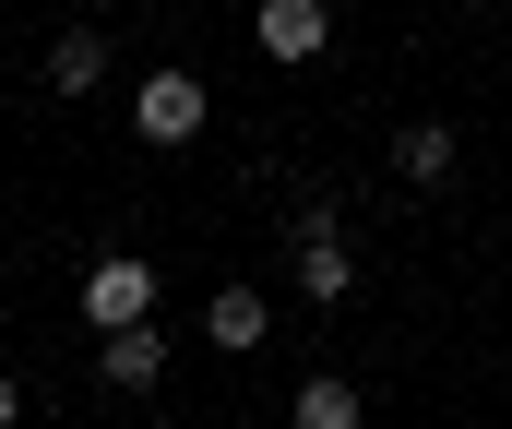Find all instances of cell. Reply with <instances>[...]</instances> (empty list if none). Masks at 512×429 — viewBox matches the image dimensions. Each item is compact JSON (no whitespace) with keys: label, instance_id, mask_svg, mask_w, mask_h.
<instances>
[{"label":"cell","instance_id":"5","mask_svg":"<svg viewBox=\"0 0 512 429\" xmlns=\"http://www.w3.org/2000/svg\"><path fill=\"white\" fill-rule=\"evenodd\" d=\"M453 155H465V143H453V120H405V132H393V179L441 191V179H453Z\"/></svg>","mask_w":512,"mask_h":429},{"label":"cell","instance_id":"4","mask_svg":"<svg viewBox=\"0 0 512 429\" xmlns=\"http://www.w3.org/2000/svg\"><path fill=\"white\" fill-rule=\"evenodd\" d=\"M96 382H108V394H155V382H167V334H155V322H120V334L96 346Z\"/></svg>","mask_w":512,"mask_h":429},{"label":"cell","instance_id":"7","mask_svg":"<svg viewBox=\"0 0 512 429\" xmlns=\"http://www.w3.org/2000/svg\"><path fill=\"white\" fill-rule=\"evenodd\" d=\"M286 418H298V429H358V418H370V394H358V382H334V370H310V382L286 394Z\"/></svg>","mask_w":512,"mask_h":429},{"label":"cell","instance_id":"9","mask_svg":"<svg viewBox=\"0 0 512 429\" xmlns=\"http://www.w3.org/2000/svg\"><path fill=\"white\" fill-rule=\"evenodd\" d=\"M298 286H310L322 310H334V298L358 286V263H346V239H334V227H298Z\"/></svg>","mask_w":512,"mask_h":429},{"label":"cell","instance_id":"6","mask_svg":"<svg viewBox=\"0 0 512 429\" xmlns=\"http://www.w3.org/2000/svg\"><path fill=\"white\" fill-rule=\"evenodd\" d=\"M203 334H215L227 358H251L262 334H274V310H262V286H215V310H203Z\"/></svg>","mask_w":512,"mask_h":429},{"label":"cell","instance_id":"2","mask_svg":"<svg viewBox=\"0 0 512 429\" xmlns=\"http://www.w3.org/2000/svg\"><path fill=\"white\" fill-rule=\"evenodd\" d=\"M131 132L143 143H191L203 132V72H143L131 84Z\"/></svg>","mask_w":512,"mask_h":429},{"label":"cell","instance_id":"3","mask_svg":"<svg viewBox=\"0 0 512 429\" xmlns=\"http://www.w3.org/2000/svg\"><path fill=\"white\" fill-rule=\"evenodd\" d=\"M251 24L274 60H322L334 48V0H251Z\"/></svg>","mask_w":512,"mask_h":429},{"label":"cell","instance_id":"8","mask_svg":"<svg viewBox=\"0 0 512 429\" xmlns=\"http://www.w3.org/2000/svg\"><path fill=\"white\" fill-rule=\"evenodd\" d=\"M96 84H108V36H96V24H72V36L48 48V96H96Z\"/></svg>","mask_w":512,"mask_h":429},{"label":"cell","instance_id":"1","mask_svg":"<svg viewBox=\"0 0 512 429\" xmlns=\"http://www.w3.org/2000/svg\"><path fill=\"white\" fill-rule=\"evenodd\" d=\"M84 322H96V334H120V322H155V263H143V251H108V263H84Z\"/></svg>","mask_w":512,"mask_h":429},{"label":"cell","instance_id":"10","mask_svg":"<svg viewBox=\"0 0 512 429\" xmlns=\"http://www.w3.org/2000/svg\"><path fill=\"white\" fill-rule=\"evenodd\" d=\"M12 418H24V382H12V370H0V429H12Z\"/></svg>","mask_w":512,"mask_h":429}]
</instances>
